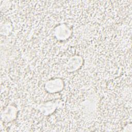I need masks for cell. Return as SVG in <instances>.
<instances>
[{
    "label": "cell",
    "mask_w": 132,
    "mask_h": 132,
    "mask_svg": "<svg viewBox=\"0 0 132 132\" xmlns=\"http://www.w3.org/2000/svg\"><path fill=\"white\" fill-rule=\"evenodd\" d=\"M63 86V83L62 80L59 78H56L49 80L47 81L45 87L49 92L55 93L62 90Z\"/></svg>",
    "instance_id": "1"
},
{
    "label": "cell",
    "mask_w": 132,
    "mask_h": 132,
    "mask_svg": "<svg viewBox=\"0 0 132 132\" xmlns=\"http://www.w3.org/2000/svg\"><path fill=\"white\" fill-rule=\"evenodd\" d=\"M82 64V59L79 56H76L72 57L67 63L68 71L72 72L78 69Z\"/></svg>",
    "instance_id": "2"
},
{
    "label": "cell",
    "mask_w": 132,
    "mask_h": 132,
    "mask_svg": "<svg viewBox=\"0 0 132 132\" xmlns=\"http://www.w3.org/2000/svg\"><path fill=\"white\" fill-rule=\"evenodd\" d=\"M71 30L70 28L65 25H60L56 29L55 34L57 37L59 39H65L70 35Z\"/></svg>",
    "instance_id": "3"
},
{
    "label": "cell",
    "mask_w": 132,
    "mask_h": 132,
    "mask_svg": "<svg viewBox=\"0 0 132 132\" xmlns=\"http://www.w3.org/2000/svg\"><path fill=\"white\" fill-rule=\"evenodd\" d=\"M15 114V109L13 106H10L9 108H7L5 109V111L4 112V117L5 118L8 117L9 115L8 118L7 119V121H9L12 120L14 118V117Z\"/></svg>",
    "instance_id": "4"
}]
</instances>
